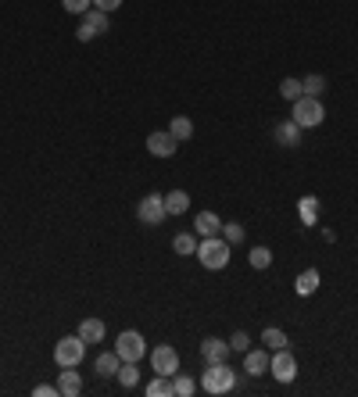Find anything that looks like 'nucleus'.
<instances>
[{
	"instance_id": "nucleus-1",
	"label": "nucleus",
	"mask_w": 358,
	"mask_h": 397,
	"mask_svg": "<svg viewBox=\"0 0 358 397\" xmlns=\"http://www.w3.org/2000/svg\"><path fill=\"white\" fill-rule=\"evenodd\" d=\"M197 261L208 268V272H219L229 265V243L222 236H204L197 240Z\"/></svg>"
},
{
	"instance_id": "nucleus-2",
	"label": "nucleus",
	"mask_w": 358,
	"mask_h": 397,
	"mask_svg": "<svg viewBox=\"0 0 358 397\" xmlns=\"http://www.w3.org/2000/svg\"><path fill=\"white\" fill-rule=\"evenodd\" d=\"M201 387H204L208 394H229V390L236 387V373L229 369L226 361H215V365H208V369H204Z\"/></svg>"
},
{
	"instance_id": "nucleus-3",
	"label": "nucleus",
	"mask_w": 358,
	"mask_h": 397,
	"mask_svg": "<svg viewBox=\"0 0 358 397\" xmlns=\"http://www.w3.org/2000/svg\"><path fill=\"white\" fill-rule=\"evenodd\" d=\"M290 118H294L301 129H315V126H322V118H326V111H322V97H297Z\"/></svg>"
},
{
	"instance_id": "nucleus-4",
	"label": "nucleus",
	"mask_w": 358,
	"mask_h": 397,
	"mask_svg": "<svg viewBox=\"0 0 358 397\" xmlns=\"http://www.w3.org/2000/svg\"><path fill=\"white\" fill-rule=\"evenodd\" d=\"M83 358H86V340L79 337V333L76 337H62L54 344V361L62 365V369H76Z\"/></svg>"
},
{
	"instance_id": "nucleus-5",
	"label": "nucleus",
	"mask_w": 358,
	"mask_h": 397,
	"mask_svg": "<svg viewBox=\"0 0 358 397\" xmlns=\"http://www.w3.org/2000/svg\"><path fill=\"white\" fill-rule=\"evenodd\" d=\"M115 351H118V358H122V361H140V358H147V344H143V337H140L136 329L118 333Z\"/></svg>"
},
{
	"instance_id": "nucleus-6",
	"label": "nucleus",
	"mask_w": 358,
	"mask_h": 397,
	"mask_svg": "<svg viewBox=\"0 0 358 397\" xmlns=\"http://www.w3.org/2000/svg\"><path fill=\"white\" fill-rule=\"evenodd\" d=\"M136 219L143 222V226H158V222H165L169 215H165V197L162 194H147V197H140V204H136Z\"/></svg>"
},
{
	"instance_id": "nucleus-7",
	"label": "nucleus",
	"mask_w": 358,
	"mask_h": 397,
	"mask_svg": "<svg viewBox=\"0 0 358 397\" xmlns=\"http://www.w3.org/2000/svg\"><path fill=\"white\" fill-rule=\"evenodd\" d=\"M268 373H273L280 383H294V376H297V358H294L287 347L273 351V354H268Z\"/></svg>"
},
{
	"instance_id": "nucleus-8",
	"label": "nucleus",
	"mask_w": 358,
	"mask_h": 397,
	"mask_svg": "<svg viewBox=\"0 0 358 397\" xmlns=\"http://www.w3.org/2000/svg\"><path fill=\"white\" fill-rule=\"evenodd\" d=\"M108 33V15L104 11H97V8H90L86 15H83V25H79V43H90L94 36H104Z\"/></svg>"
},
{
	"instance_id": "nucleus-9",
	"label": "nucleus",
	"mask_w": 358,
	"mask_h": 397,
	"mask_svg": "<svg viewBox=\"0 0 358 397\" xmlns=\"http://www.w3.org/2000/svg\"><path fill=\"white\" fill-rule=\"evenodd\" d=\"M151 369H155L158 376H176V373H179V354H176V347H169V344L155 347V351H151Z\"/></svg>"
},
{
	"instance_id": "nucleus-10",
	"label": "nucleus",
	"mask_w": 358,
	"mask_h": 397,
	"mask_svg": "<svg viewBox=\"0 0 358 397\" xmlns=\"http://www.w3.org/2000/svg\"><path fill=\"white\" fill-rule=\"evenodd\" d=\"M147 150H151L155 158H172L176 150H179V140L165 129V133H151L147 136Z\"/></svg>"
},
{
	"instance_id": "nucleus-11",
	"label": "nucleus",
	"mask_w": 358,
	"mask_h": 397,
	"mask_svg": "<svg viewBox=\"0 0 358 397\" xmlns=\"http://www.w3.org/2000/svg\"><path fill=\"white\" fill-rule=\"evenodd\" d=\"M201 358H204L208 365H215V361H229V340L204 337V340H201Z\"/></svg>"
},
{
	"instance_id": "nucleus-12",
	"label": "nucleus",
	"mask_w": 358,
	"mask_h": 397,
	"mask_svg": "<svg viewBox=\"0 0 358 397\" xmlns=\"http://www.w3.org/2000/svg\"><path fill=\"white\" fill-rule=\"evenodd\" d=\"M276 143L280 147H297V143H301V126H297V122L294 118H283L280 122V126H276Z\"/></svg>"
},
{
	"instance_id": "nucleus-13",
	"label": "nucleus",
	"mask_w": 358,
	"mask_h": 397,
	"mask_svg": "<svg viewBox=\"0 0 358 397\" xmlns=\"http://www.w3.org/2000/svg\"><path fill=\"white\" fill-rule=\"evenodd\" d=\"M244 373H248V376H265V373H268V347H262V351H244Z\"/></svg>"
},
{
	"instance_id": "nucleus-14",
	"label": "nucleus",
	"mask_w": 358,
	"mask_h": 397,
	"mask_svg": "<svg viewBox=\"0 0 358 397\" xmlns=\"http://www.w3.org/2000/svg\"><path fill=\"white\" fill-rule=\"evenodd\" d=\"M194 233L197 236H219L222 233V219L215 215V211H201V215L194 219Z\"/></svg>"
},
{
	"instance_id": "nucleus-15",
	"label": "nucleus",
	"mask_w": 358,
	"mask_h": 397,
	"mask_svg": "<svg viewBox=\"0 0 358 397\" xmlns=\"http://www.w3.org/2000/svg\"><path fill=\"white\" fill-rule=\"evenodd\" d=\"M118 369H122V358H118V351H104V354H97V361H94V373L104 376V380L118 376Z\"/></svg>"
},
{
	"instance_id": "nucleus-16",
	"label": "nucleus",
	"mask_w": 358,
	"mask_h": 397,
	"mask_svg": "<svg viewBox=\"0 0 358 397\" xmlns=\"http://www.w3.org/2000/svg\"><path fill=\"white\" fill-rule=\"evenodd\" d=\"M57 394H62V397H79V394H83V380H79V373L62 369V376H57Z\"/></svg>"
},
{
	"instance_id": "nucleus-17",
	"label": "nucleus",
	"mask_w": 358,
	"mask_h": 397,
	"mask_svg": "<svg viewBox=\"0 0 358 397\" xmlns=\"http://www.w3.org/2000/svg\"><path fill=\"white\" fill-rule=\"evenodd\" d=\"M104 333H108V329H104L101 319H83V322H79V337H83L86 344H101Z\"/></svg>"
},
{
	"instance_id": "nucleus-18",
	"label": "nucleus",
	"mask_w": 358,
	"mask_h": 397,
	"mask_svg": "<svg viewBox=\"0 0 358 397\" xmlns=\"http://www.w3.org/2000/svg\"><path fill=\"white\" fill-rule=\"evenodd\" d=\"M187 208H190V194H187V190L165 194V215H183Z\"/></svg>"
},
{
	"instance_id": "nucleus-19",
	"label": "nucleus",
	"mask_w": 358,
	"mask_h": 397,
	"mask_svg": "<svg viewBox=\"0 0 358 397\" xmlns=\"http://www.w3.org/2000/svg\"><path fill=\"white\" fill-rule=\"evenodd\" d=\"M319 283H322L319 272H315V268H305L301 276H297V283H294V287H297V294H301V297H312V294L319 290Z\"/></svg>"
},
{
	"instance_id": "nucleus-20",
	"label": "nucleus",
	"mask_w": 358,
	"mask_h": 397,
	"mask_svg": "<svg viewBox=\"0 0 358 397\" xmlns=\"http://www.w3.org/2000/svg\"><path fill=\"white\" fill-rule=\"evenodd\" d=\"M169 133H172L179 143H187V140L194 136V122H190L187 115H176V118L169 122Z\"/></svg>"
},
{
	"instance_id": "nucleus-21",
	"label": "nucleus",
	"mask_w": 358,
	"mask_h": 397,
	"mask_svg": "<svg viewBox=\"0 0 358 397\" xmlns=\"http://www.w3.org/2000/svg\"><path fill=\"white\" fill-rule=\"evenodd\" d=\"M147 397H176L172 394V376H158L147 383Z\"/></svg>"
},
{
	"instance_id": "nucleus-22",
	"label": "nucleus",
	"mask_w": 358,
	"mask_h": 397,
	"mask_svg": "<svg viewBox=\"0 0 358 397\" xmlns=\"http://www.w3.org/2000/svg\"><path fill=\"white\" fill-rule=\"evenodd\" d=\"M172 251H176V254H197V236H194V233H179V236L172 240Z\"/></svg>"
},
{
	"instance_id": "nucleus-23",
	"label": "nucleus",
	"mask_w": 358,
	"mask_h": 397,
	"mask_svg": "<svg viewBox=\"0 0 358 397\" xmlns=\"http://www.w3.org/2000/svg\"><path fill=\"white\" fill-rule=\"evenodd\" d=\"M280 94H283V101H297V97H305V89H301V79H294V75H287L283 82H280Z\"/></svg>"
},
{
	"instance_id": "nucleus-24",
	"label": "nucleus",
	"mask_w": 358,
	"mask_h": 397,
	"mask_svg": "<svg viewBox=\"0 0 358 397\" xmlns=\"http://www.w3.org/2000/svg\"><path fill=\"white\" fill-rule=\"evenodd\" d=\"M262 344H265L268 351H280V347H287V333L276 329V326H268V329H265V337H262Z\"/></svg>"
},
{
	"instance_id": "nucleus-25",
	"label": "nucleus",
	"mask_w": 358,
	"mask_h": 397,
	"mask_svg": "<svg viewBox=\"0 0 358 397\" xmlns=\"http://www.w3.org/2000/svg\"><path fill=\"white\" fill-rule=\"evenodd\" d=\"M118 380H122L126 390H133L140 383V369H136V361H122V369H118Z\"/></svg>"
},
{
	"instance_id": "nucleus-26",
	"label": "nucleus",
	"mask_w": 358,
	"mask_h": 397,
	"mask_svg": "<svg viewBox=\"0 0 358 397\" xmlns=\"http://www.w3.org/2000/svg\"><path fill=\"white\" fill-rule=\"evenodd\" d=\"M194 390H197V383H194L190 376H183V373L172 376V394H176V397H190Z\"/></svg>"
},
{
	"instance_id": "nucleus-27",
	"label": "nucleus",
	"mask_w": 358,
	"mask_h": 397,
	"mask_svg": "<svg viewBox=\"0 0 358 397\" xmlns=\"http://www.w3.org/2000/svg\"><path fill=\"white\" fill-rule=\"evenodd\" d=\"M219 236L229 243V247H236V243H244V226H241V222H226Z\"/></svg>"
},
{
	"instance_id": "nucleus-28",
	"label": "nucleus",
	"mask_w": 358,
	"mask_h": 397,
	"mask_svg": "<svg viewBox=\"0 0 358 397\" xmlns=\"http://www.w3.org/2000/svg\"><path fill=\"white\" fill-rule=\"evenodd\" d=\"M301 89H305V97H322L326 94V79L322 75H308V79H301Z\"/></svg>"
},
{
	"instance_id": "nucleus-29",
	"label": "nucleus",
	"mask_w": 358,
	"mask_h": 397,
	"mask_svg": "<svg viewBox=\"0 0 358 397\" xmlns=\"http://www.w3.org/2000/svg\"><path fill=\"white\" fill-rule=\"evenodd\" d=\"M268 265H273V251H268V247H255L251 251V268H268Z\"/></svg>"
},
{
	"instance_id": "nucleus-30",
	"label": "nucleus",
	"mask_w": 358,
	"mask_h": 397,
	"mask_svg": "<svg viewBox=\"0 0 358 397\" xmlns=\"http://www.w3.org/2000/svg\"><path fill=\"white\" fill-rule=\"evenodd\" d=\"M229 351H241V354H244V351H251V337H248L244 329H236L233 337H229Z\"/></svg>"
},
{
	"instance_id": "nucleus-31",
	"label": "nucleus",
	"mask_w": 358,
	"mask_h": 397,
	"mask_svg": "<svg viewBox=\"0 0 358 397\" xmlns=\"http://www.w3.org/2000/svg\"><path fill=\"white\" fill-rule=\"evenodd\" d=\"M315 211H319V201H315L312 194H308V197H301V219H305L308 226L315 222Z\"/></svg>"
},
{
	"instance_id": "nucleus-32",
	"label": "nucleus",
	"mask_w": 358,
	"mask_h": 397,
	"mask_svg": "<svg viewBox=\"0 0 358 397\" xmlns=\"http://www.w3.org/2000/svg\"><path fill=\"white\" fill-rule=\"evenodd\" d=\"M62 8L69 15H86L90 8H94V0H62Z\"/></svg>"
},
{
	"instance_id": "nucleus-33",
	"label": "nucleus",
	"mask_w": 358,
	"mask_h": 397,
	"mask_svg": "<svg viewBox=\"0 0 358 397\" xmlns=\"http://www.w3.org/2000/svg\"><path fill=\"white\" fill-rule=\"evenodd\" d=\"M94 8H97V11H104V15H111V11L122 8V0H94Z\"/></svg>"
},
{
	"instance_id": "nucleus-34",
	"label": "nucleus",
	"mask_w": 358,
	"mask_h": 397,
	"mask_svg": "<svg viewBox=\"0 0 358 397\" xmlns=\"http://www.w3.org/2000/svg\"><path fill=\"white\" fill-rule=\"evenodd\" d=\"M33 394H36V397H62V394H57V387H50V383H40Z\"/></svg>"
}]
</instances>
